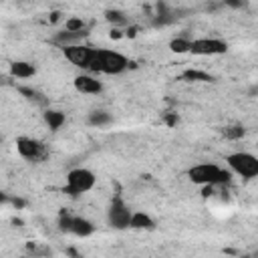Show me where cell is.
Segmentation results:
<instances>
[{
  "label": "cell",
  "instance_id": "cell-3",
  "mask_svg": "<svg viewBox=\"0 0 258 258\" xmlns=\"http://www.w3.org/2000/svg\"><path fill=\"white\" fill-rule=\"evenodd\" d=\"M226 163H228V169L244 179H254L258 177V157L254 153H248V151H236V153H230L226 157Z\"/></svg>",
  "mask_w": 258,
  "mask_h": 258
},
{
  "label": "cell",
  "instance_id": "cell-16",
  "mask_svg": "<svg viewBox=\"0 0 258 258\" xmlns=\"http://www.w3.org/2000/svg\"><path fill=\"white\" fill-rule=\"evenodd\" d=\"M64 30L75 32V34H87L85 32V20L81 16H71L64 20Z\"/></svg>",
  "mask_w": 258,
  "mask_h": 258
},
{
  "label": "cell",
  "instance_id": "cell-9",
  "mask_svg": "<svg viewBox=\"0 0 258 258\" xmlns=\"http://www.w3.org/2000/svg\"><path fill=\"white\" fill-rule=\"evenodd\" d=\"M16 151L20 153V157H24L28 161H38V159H42L46 155V149L38 139L24 137V135H20L16 139Z\"/></svg>",
  "mask_w": 258,
  "mask_h": 258
},
{
  "label": "cell",
  "instance_id": "cell-12",
  "mask_svg": "<svg viewBox=\"0 0 258 258\" xmlns=\"http://www.w3.org/2000/svg\"><path fill=\"white\" fill-rule=\"evenodd\" d=\"M129 228H133V230H155V220L145 212H133Z\"/></svg>",
  "mask_w": 258,
  "mask_h": 258
},
{
  "label": "cell",
  "instance_id": "cell-6",
  "mask_svg": "<svg viewBox=\"0 0 258 258\" xmlns=\"http://www.w3.org/2000/svg\"><path fill=\"white\" fill-rule=\"evenodd\" d=\"M58 226L62 232H69L73 236H79V238H87L95 232V226L91 220L83 218V216H71V214H60L58 218Z\"/></svg>",
  "mask_w": 258,
  "mask_h": 258
},
{
  "label": "cell",
  "instance_id": "cell-13",
  "mask_svg": "<svg viewBox=\"0 0 258 258\" xmlns=\"http://www.w3.org/2000/svg\"><path fill=\"white\" fill-rule=\"evenodd\" d=\"M111 121H113L111 113H107V111H103V109H95V111H91V113L87 115V123H89L91 127H105V125H109Z\"/></svg>",
  "mask_w": 258,
  "mask_h": 258
},
{
  "label": "cell",
  "instance_id": "cell-7",
  "mask_svg": "<svg viewBox=\"0 0 258 258\" xmlns=\"http://www.w3.org/2000/svg\"><path fill=\"white\" fill-rule=\"evenodd\" d=\"M62 54H64V58L71 64H75L79 69H85V71H91L95 48L93 46H87V44H73V46H64L62 48Z\"/></svg>",
  "mask_w": 258,
  "mask_h": 258
},
{
  "label": "cell",
  "instance_id": "cell-10",
  "mask_svg": "<svg viewBox=\"0 0 258 258\" xmlns=\"http://www.w3.org/2000/svg\"><path fill=\"white\" fill-rule=\"evenodd\" d=\"M73 85H75V89H77L79 93H83V95H99V93L103 91V83L97 81V79L91 77V75H77L75 81H73Z\"/></svg>",
  "mask_w": 258,
  "mask_h": 258
},
{
  "label": "cell",
  "instance_id": "cell-14",
  "mask_svg": "<svg viewBox=\"0 0 258 258\" xmlns=\"http://www.w3.org/2000/svg\"><path fill=\"white\" fill-rule=\"evenodd\" d=\"M44 121H46L50 131H58L64 125V113L62 111H54V109H46L44 111Z\"/></svg>",
  "mask_w": 258,
  "mask_h": 258
},
{
  "label": "cell",
  "instance_id": "cell-19",
  "mask_svg": "<svg viewBox=\"0 0 258 258\" xmlns=\"http://www.w3.org/2000/svg\"><path fill=\"white\" fill-rule=\"evenodd\" d=\"M183 79H185V81H202V83L214 81L212 75H208V73H204V71H194V69L185 71V73H183Z\"/></svg>",
  "mask_w": 258,
  "mask_h": 258
},
{
  "label": "cell",
  "instance_id": "cell-11",
  "mask_svg": "<svg viewBox=\"0 0 258 258\" xmlns=\"http://www.w3.org/2000/svg\"><path fill=\"white\" fill-rule=\"evenodd\" d=\"M10 73H12V77H18V79H30V77H34L36 67L28 60H14L10 64Z\"/></svg>",
  "mask_w": 258,
  "mask_h": 258
},
{
  "label": "cell",
  "instance_id": "cell-20",
  "mask_svg": "<svg viewBox=\"0 0 258 258\" xmlns=\"http://www.w3.org/2000/svg\"><path fill=\"white\" fill-rule=\"evenodd\" d=\"M224 135H226L228 139H240V137H244V127H240V125H230V127L224 129Z\"/></svg>",
  "mask_w": 258,
  "mask_h": 258
},
{
  "label": "cell",
  "instance_id": "cell-18",
  "mask_svg": "<svg viewBox=\"0 0 258 258\" xmlns=\"http://www.w3.org/2000/svg\"><path fill=\"white\" fill-rule=\"evenodd\" d=\"M105 18L111 22V24H115V26H125L129 20H127V16L121 12V10H105Z\"/></svg>",
  "mask_w": 258,
  "mask_h": 258
},
{
  "label": "cell",
  "instance_id": "cell-5",
  "mask_svg": "<svg viewBox=\"0 0 258 258\" xmlns=\"http://www.w3.org/2000/svg\"><path fill=\"white\" fill-rule=\"evenodd\" d=\"M131 216H133V210H129V206H127L119 196L111 200L109 210H107V222H109L111 228H115V230H125V228H129Z\"/></svg>",
  "mask_w": 258,
  "mask_h": 258
},
{
  "label": "cell",
  "instance_id": "cell-4",
  "mask_svg": "<svg viewBox=\"0 0 258 258\" xmlns=\"http://www.w3.org/2000/svg\"><path fill=\"white\" fill-rule=\"evenodd\" d=\"M97 183V177L91 169L87 167H75L67 173V185H64V191L69 196H81V194H87L95 187Z\"/></svg>",
  "mask_w": 258,
  "mask_h": 258
},
{
  "label": "cell",
  "instance_id": "cell-2",
  "mask_svg": "<svg viewBox=\"0 0 258 258\" xmlns=\"http://www.w3.org/2000/svg\"><path fill=\"white\" fill-rule=\"evenodd\" d=\"M187 177L198 185H222L232 179V171L216 163H198L187 169Z\"/></svg>",
  "mask_w": 258,
  "mask_h": 258
},
{
  "label": "cell",
  "instance_id": "cell-1",
  "mask_svg": "<svg viewBox=\"0 0 258 258\" xmlns=\"http://www.w3.org/2000/svg\"><path fill=\"white\" fill-rule=\"evenodd\" d=\"M129 67V58L121 54L119 50L111 48H95L91 73H103V75H121Z\"/></svg>",
  "mask_w": 258,
  "mask_h": 258
},
{
  "label": "cell",
  "instance_id": "cell-15",
  "mask_svg": "<svg viewBox=\"0 0 258 258\" xmlns=\"http://www.w3.org/2000/svg\"><path fill=\"white\" fill-rule=\"evenodd\" d=\"M85 34H75V32H69V30H62V32H58L56 36H54V42L60 46V48H64V46H73V44H81V38H83Z\"/></svg>",
  "mask_w": 258,
  "mask_h": 258
},
{
  "label": "cell",
  "instance_id": "cell-17",
  "mask_svg": "<svg viewBox=\"0 0 258 258\" xmlns=\"http://www.w3.org/2000/svg\"><path fill=\"white\" fill-rule=\"evenodd\" d=\"M189 48H191V40L185 38V36H177V38H173V40L169 42V50H171V52H177V54L189 52Z\"/></svg>",
  "mask_w": 258,
  "mask_h": 258
},
{
  "label": "cell",
  "instance_id": "cell-8",
  "mask_svg": "<svg viewBox=\"0 0 258 258\" xmlns=\"http://www.w3.org/2000/svg\"><path fill=\"white\" fill-rule=\"evenodd\" d=\"M191 54L198 56H216V54H224L228 52V42L222 38H196L191 40Z\"/></svg>",
  "mask_w": 258,
  "mask_h": 258
}]
</instances>
